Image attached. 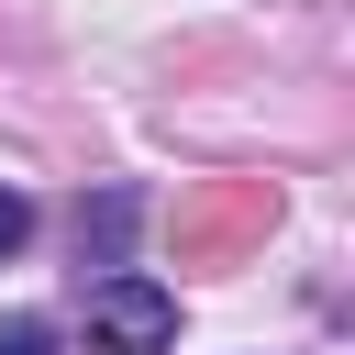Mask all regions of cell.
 <instances>
[{
	"label": "cell",
	"mask_w": 355,
	"mask_h": 355,
	"mask_svg": "<svg viewBox=\"0 0 355 355\" xmlns=\"http://www.w3.org/2000/svg\"><path fill=\"white\" fill-rule=\"evenodd\" d=\"M178 344V300L155 277H100L89 288V355H166Z\"/></svg>",
	"instance_id": "cell-1"
},
{
	"label": "cell",
	"mask_w": 355,
	"mask_h": 355,
	"mask_svg": "<svg viewBox=\"0 0 355 355\" xmlns=\"http://www.w3.org/2000/svg\"><path fill=\"white\" fill-rule=\"evenodd\" d=\"M0 355H44V322H33V311H11V322H0Z\"/></svg>",
	"instance_id": "cell-3"
},
{
	"label": "cell",
	"mask_w": 355,
	"mask_h": 355,
	"mask_svg": "<svg viewBox=\"0 0 355 355\" xmlns=\"http://www.w3.org/2000/svg\"><path fill=\"white\" fill-rule=\"evenodd\" d=\"M22 233H33V200H22V189H0V255H22Z\"/></svg>",
	"instance_id": "cell-2"
}]
</instances>
